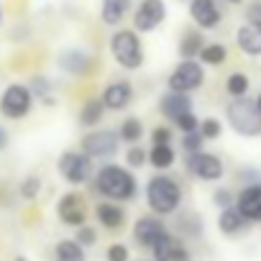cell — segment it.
Here are the masks:
<instances>
[{
  "mask_svg": "<svg viewBox=\"0 0 261 261\" xmlns=\"http://www.w3.org/2000/svg\"><path fill=\"white\" fill-rule=\"evenodd\" d=\"M225 59H228V49L223 44H215V41L213 44H202V49L197 54V62L202 67H220Z\"/></svg>",
  "mask_w": 261,
  "mask_h": 261,
  "instance_id": "cell-28",
  "label": "cell"
},
{
  "mask_svg": "<svg viewBox=\"0 0 261 261\" xmlns=\"http://www.w3.org/2000/svg\"><path fill=\"white\" fill-rule=\"evenodd\" d=\"M134 31L136 34H154L167 21V3L164 0H141L134 8Z\"/></svg>",
  "mask_w": 261,
  "mask_h": 261,
  "instance_id": "cell-10",
  "label": "cell"
},
{
  "mask_svg": "<svg viewBox=\"0 0 261 261\" xmlns=\"http://www.w3.org/2000/svg\"><path fill=\"white\" fill-rule=\"evenodd\" d=\"M92 182H95V190L113 202H128L139 195V179L134 169H128L123 164L105 162L100 169H95Z\"/></svg>",
  "mask_w": 261,
  "mask_h": 261,
  "instance_id": "cell-1",
  "label": "cell"
},
{
  "mask_svg": "<svg viewBox=\"0 0 261 261\" xmlns=\"http://www.w3.org/2000/svg\"><path fill=\"white\" fill-rule=\"evenodd\" d=\"M192 110V97L187 92H174V90H167L162 97H159V113L167 118V120H174L177 115Z\"/></svg>",
  "mask_w": 261,
  "mask_h": 261,
  "instance_id": "cell-19",
  "label": "cell"
},
{
  "mask_svg": "<svg viewBox=\"0 0 261 261\" xmlns=\"http://www.w3.org/2000/svg\"><path fill=\"white\" fill-rule=\"evenodd\" d=\"M151 253H154V261H190V251H187L185 243H182L179 238H174L169 230L154 241Z\"/></svg>",
  "mask_w": 261,
  "mask_h": 261,
  "instance_id": "cell-15",
  "label": "cell"
},
{
  "mask_svg": "<svg viewBox=\"0 0 261 261\" xmlns=\"http://www.w3.org/2000/svg\"><path fill=\"white\" fill-rule=\"evenodd\" d=\"M134 97H136V90H134V85H130L128 80H115V82L105 85V90L100 95L105 110H113V113L125 110L130 102H134Z\"/></svg>",
  "mask_w": 261,
  "mask_h": 261,
  "instance_id": "cell-13",
  "label": "cell"
},
{
  "mask_svg": "<svg viewBox=\"0 0 261 261\" xmlns=\"http://www.w3.org/2000/svg\"><path fill=\"white\" fill-rule=\"evenodd\" d=\"M187 11H190L192 23L202 31H213L223 21V11L218 8V0H187Z\"/></svg>",
  "mask_w": 261,
  "mask_h": 261,
  "instance_id": "cell-11",
  "label": "cell"
},
{
  "mask_svg": "<svg viewBox=\"0 0 261 261\" xmlns=\"http://www.w3.org/2000/svg\"><path fill=\"white\" fill-rule=\"evenodd\" d=\"M16 261H26V258H23V256H18V258H16Z\"/></svg>",
  "mask_w": 261,
  "mask_h": 261,
  "instance_id": "cell-46",
  "label": "cell"
},
{
  "mask_svg": "<svg viewBox=\"0 0 261 261\" xmlns=\"http://www.w3.org/2000/svg\"><path fill=\"white\" fill-rule=\"evenodd\" d=\"M128 248L123 246V243H113L110 248H108V261H128Z\"/></svg>",
  "mask_w": 261,
  "mask_h": 261,
  "instance_id": "cell-39",
  "label": "cell"
},
{
  "mask_svg": "<svg viewBox=\"0 0 261 261\" xmlns=\"http://www.w3.org/2000/svg\"><path fill=\"white\" fill-rule=\"evenodd\" d=\"M225 120L238 136H246V139L261 136V110L256 108L253 97H246V95L233 97L225 105Z\"/></svg>",
  "mask_w": 261,
  "mask_h": 261,
  "instance_id": "cell-4",
  "label": "cell"
},
{
  "mask_svg": "<svg viewBox=\"0 0 261 261\" xmlns=\"http://www.w3.org/2000/svg\"><path fill=\"white\" fill-rule=\"evenodd\" d=\"M205 139L200 130H187V134H182V151L185 154H195V151H202L205 149Z\"/></svg>",
  "mask_w": 261,
  "mask_h": 261,
  "instance_id": "cell-33",
  "label": "cell"
},
{
  "mask_svg": "<svg viewBox=\"0 0 261 261\" xmlns=\"http://www.w3.org/2000/svg\"><path fill=\"white\" fill-rule=\"evenodd\" d=\"M80 151L92 162H110L120 151V136L115 128H90L80 141Z\"/></svg>",
  "mask_w": 261,
  "mask_h": 261,
  "instance_id": "cell-5",
  "label": "cell"
},
{
  "mask_svg": "<svg viewBox=\"0 0 261 261\" xmlns=\"http://www.w3.org/2000/svg\"><path fill=\"white\" fill-rule=\"evenodd\" d=\"M253 100H256V108H258V110H261V92H258V95H256V97H253Z\"/></svg>",
  "mask_w": 261,
  "mask_h": 261,
  "instance_id": "cell-43",
  "label": "cell"
},
{
  "mask_svg": "<svg viewBox=\"0 0 261 261\" xmlns=\"http://www.w3.org/2000/svg\"><path fill=\"white\" fill-rule=\"evenodd\" d=\"M108 51L113 57V62L128 72H136L144 67L146 62V54H144V44H141V36L134 31V29H115L108 39Z\"/></svg>",
  "mask_w": 261,
  "mask_h": 261,
  "instance_id": "cell-2",
  "label": "cell"
},
{
  "mask_svg": "<svg viewBox=\"0 0 261 261\" xmlns=\"http://www.w3.org/2000/svg\"><path fill=\"white\" fill-rule=\"evenodd\" d=\"M172 123H174V128H179V130H182V134H187V130H197V125H200V118L195 115V110H187V113L177 115Z\"/></svg>",
  "mask_w": 261,
  "mask_h": 261,
  "instance_id": "cell-35",
  "label": "cell"
},
{
  "mask_svg": "<svg viewBox=\"0 0 261 261\" xmlns=\"http://www.w3.org/2000/svg\"><path fill=\"white\" fill-rule=\"evenodd\" d=\"M115 130H118V136H120V144H125V146L141 144V139H144V123H141V118H136V115L123 118Z\"/></svg>",
  "mask_w": 261,
  "mask_h": 261,
  "instance_id": "cell-26",
  "label": "cell"
},
{
  "mask_svg": "<svg viewBox=\"0 0 261 261\" xmlns=\"http://www.w3.org/2000/svg\"><path fill=\"white\" fill-rule=\"evenodd\" d=\"M57 67L64 74H69V77H85L92 69V57L85 49H80V46H69V49H62L59 51Z\"/></svg>",
  "mask_w": 261,
  "mask_h": 261,
  "instance_id": "cell-14",
  "label": "cell"
},
{
  "mask_svg": "<svg viewBox=\"0 0 261 261\" xmlns=\"http://www.w3.org/2000/svg\"><path fill=\"white\" fill-rule=\"evenodd\" d=\"M213 202H215L218 207H228V205L236 202V197H233V192H230L228 187H218V190L213 192Z\"/></svg>",
  "mask_w": 261,
  "mask_h": 261,
  "instance_id": "cell-38",
  "label": "cell"
},
{
  "mask_svg": "<svg viewBox=\"0 0 261 261\" xmlns=\"http://www.w3.org/2000/svg\"><path fill=\"white\" fill-rule=\"evenodd\" d=\"M146 164H151L156 172H167L177 164V151L172 144H151L146 151Z\"/></svg>",
  "mask_w": 261,
  "mask_h": 261,
  "instance_id": "cell-22",
  "label": "cell"
},
{
  "mask_svg": "<svg viewBox=\"0 0 261 261\" xmlns=\"http://www.w3.org/2000/svg\"><path fill=\"white\" fill-rule=\"evenodd\" d=\"M197 130L202 134V139H205V141H215V139H220V136H223V123H220L218 118H200Z\"/></svg>",
  "mask_w": 261,
  "mask_h": 261,
  "instance_id": "cell-32",
  "label": "cell"
},
{
  "mask_svg": "<svg viewBox=\"0 0 261 261\" xmlns=\"http://www.w3.org/2000/svg\"><path fill=\"white\" fill-rule=\"evenodd\" d=\"M179 3H187V0H179Z\"/></svg>",
  "mask_w": 261,
  "mask_h": 261,
  "instance_id": "cell-47",
  "label": "cell"
},
{
  "mask_svg": "<svg viewBox=\"0 0 261 261\" xmlns=\"http://www.w3.org/2000/svg\"><path fill=\"white\" fill-rule=\"evenodd\" d=\"M202 44H205V36H202L200 31H187V34L179 39V46H177L179 59H197Z\"/></svg>",
  "mask_w": 261,
  "mask_h": 261,
  "instance_id": "cell-27",
  "label": "cell"
},
{
  "mask_svg": "<svg viewBox=\"0 0 261 261\" xmlns=\"http://www.w3.org/2000/svg\"><path fill=\"white\" fill-rule=\"evenodd\" d=\"M174 141V128L167 123H159L151 128V144H172Z\"/></svg>",
  "mask_w": 261,
  "mask_h": 261,
  "instance_id": "cell-36",
  "label": "cell"
},
{
  "mask_svg": "<svg viewBox=\"0 0 261 261\" xmlns=\"http://www.w3.org/2000/svg\"><path fill=\"white\" fill-rule=\"evenodd\" d=\"M225 3H233V6H238V3H243V0H225Z\"/></svg>",
  "mask_w": 261,
  "mask_h": 261,
  "instance_id": "cell-44",
  "label": "cell"
},
{
  "mask_svg": "<svg viewBox=\"0 0 261 261\" xmlns=\"http://www.w3.org/2000/svg\"><path fill=\"white\" fill-rule=\"evenodd\" d=\"M8 146H11V134L6 125H0V151H6Z\"/></svg>",
  "mask_w": 261,
  "mask_h": 261,
  "instance_id": "cell-42",
  "label": "cell"
},
{
  "mask_svg": "<svg viewBox=\"0 0 261 261\" xmlns=\"http://www.w3.org/2000/svg\"><path fill=\"white\" fill-rule=\"evenodd\" d=\"M57 169H59V174L64 177L67 185L82 187V185H87V182L92 179V174H95V162H92L87 154H82V151L67 149V151L59 154Z\"/></svg>",
  "mask_w": 261,
  "mask_h": 261,
  "instance_id": "cell-6",
  "label": "cell"
},
{
  "mask_svg": "<svg viewBox=\"0 0 261 261\" xmlns=\"http://www.w3.org/2000/svg\"><path fill=\"white\" fill-rule=\"evenodd\" d=\"M164 233H167V225H164L162 218H156V215H144V218H139L136 225H134V238H136V243L144 246V248H151L154 241H156L159 236H164Z\"/></svg>",
  "mask_w": 261,
  "mask_h": 261,
  "instance_id": "cell-17",
  "label": "cell"
},
{
  "mask_svg": "<svg viewBox=\"0 0 261 261\" xmlns=\"http://www.w3.org/2000/svg\"><path fill=\"white\" fill-rule=\"evenodd\" d=\"M218 228L220 233L225 236H238L248 228V220L243 218V213L236 207V205H228V207H220V215H218Z\"/></svg>",
  "mask_w": 261,
  "mask_h": 261,
  "instance_id": "cell-21",
  "label": "cell"
},
{
  "mask_svg": "<svg viewBox=\"0 0 261 261\" xmlns=\"http://www.w3.org/2000/svg\"><path fill=\"white\" fill-rule=\"evenodd\" d=\"M95 218H97V223H100L102 228H108V230H118V228H123V223H125L123 207L115 205L113 200H110V202H97Z\"/></svg>",
  "mask_w": 261,
  "mask_h": 261,
  "instance_id": "cell-23",
  "label": "cell"
},
{
  "mask_svg": "<svg viewBox=\"0 0 261 261\" xmlns=\"http://www.w3.org/2000/svg\"><path fill=\"white\" fill-rule=\"evenodd\" d=\"M246 21H261V0L246 3Z\"/></svg>",
  "mask_w": 261,
  "mask_h": 261,
  "instance_id": "cell-40",
  "label": "cell"
},
{
  "mask_svg": "<svg viewBox=\"0 0 261 261\" xmlns=\"http://www.w3.org/2000/svg\"><path fill=\"white\" fill-rule=\"evenodd\" d=\"M205 85V67L197 59H179V64L169 72L167 77V87L174 92H187L192 95L195 90H200Z\"/></svg>",
  "mask_w": 261,
  "mask_h": 261,
  "instance_id": "cell-8",
  "label": "cell"
},
{
  "mask_svg": "<svg viewBox=\"0 0 261 261\" xmlns=\"http://www.w3.org/2000/svg\"><path fill=\"white\" fill-rule=\"evenodd\" d=\"M34 95L29 90V85L23 82H11L6 85V90L0 92V115L8 120H23L31 108H34Z\"/></svg>",
  "mask_w": 261,
  "mask_h": 261,
  "instance_id": "cell-7",
  "label": "cell"
},
{
  "mask_svg": "<svg viewBox=\"0 0 261 261\" xmlns=\"http://www.w3.org/2000/svg\"><path fill=\"white\" fill-rule=\"evenodd\" d=\"M233 205L243 213V218L248 223H261V185L258 182L243 185V190L238 192Z\"/></svg>",
  "mask_w": 261,
  "mask_h": 261,
  "instance_id": "cell-16",
  "label": "cell"
},
{
  "mask_svg": "<svg viewBox=\"0 0 261 261\" xmlns=\"http://www.w3.org/2000/svg\"><path fill=\"white\" fill-rule=\"evenodd\" d=\"M185 169L195 177V179H202V182H218L223 179L225 174V167H223V159L218 154H210V151H195V154H187L185 156Z\"/></svg>",
  "mask_w": 261,
  "mask_h": 261,
  "instance_id": "cell-9",
  "label": "cell"
},
{
  "mask_svg": "<svg viewBox=\"0 0 261 261\" xmlns=\"http://www.w3.org/2000/svg\"><path fill=\"white\" fill-rule=\"evenodd\" d=\"M238 179H241L243 185H253V182L258 179V172H256V169H241V172H238Z\"/></svg>",
  "mask_w": 261,
  "mask_h": 261,
  "instance_id": "cell-41",
  "label": "cell"
},
{
  "mask_svg": "<svg viewBox=\"0 0 261 261\" xmlns=\"http://www.w3.org/2000/svg\"><path fill=\"white\" fill-rule=\"evenodd\" d=\"M18 192H21V197H23V200H36V197H39V192H41V177L29 174V177L21 182Z\"/></svg>",
  "mask_w": 261,
  "mask_h": 261,
  "instance_id": "cell-34",
  "label": "cell"
},
{
  "mask_svg": "<svg viewBox=\"0 0 261 261\" xmlns=\"http://www.w3.org/2000/svg\"><path fill=\"white\" fill-rule=\"evenodd\" d=\"M130 8H134V0H102L100 21L110 29H118L125 21V16L130 13Z\"/></svg>",
  "mask_w": 261,
  "mask_h": 261,
  "instance_id": "cell-20",
  "label": "cell"
},
{
  "mask_svg": "<svg viewBox=\"0 0 261 261\" xmlns=\"http://www.w3.org/2000/svg\"><path fill=\"white\" fill-rule=\"evenodd\" d=\"M236 44L248 57H261V21H246L236 31Z\"/></svg>",
  "mask_w": 261,
  "mask_h": 261,
  "instance_id": "cell-18",
  "label": "cell"
},
{
  "mask_svg": "<svg viewBox=\"0 0 261 261\" xmlns=\"http://www.w3.org/2000/svg\"><path fill=\"white\" fill-rule=\"evenodd\" d=\"M54 261H85V246H80L74 238L59 241L54 248Z\"/></svg>",
  "mask_w": 261,
  "mask_h": 261,
  "instance_id": "cell-29",
  "label": "cell"
},
{
  "mask_svg": "<svg viewBox=\"0 0 261 261\" xmlns=\"http://www.w3.org/2000/svg\"><path fill=\"white\" fill-rule=\"evenodd\" d=\"M248 87H251V80H248L246 72H230V74L225 77V92H228L230 97H243V95H248Z\"/></svg>",
  "mask_w": 261,
  "mask_h": 261,
  "instance_id": "cell-30",
  "label": "cell"
},
{
  "mask_svg": "<svg viewBox=\"0 0 261 261\" xmlns=\"http://www.w3.org/2000/svg\"><path fill=\"white\" fill-rule=\"evenodd\" d=\"M57 215L64 225L69 228H80L85 220H87V205H85V197L80 192H67L59 197V205H57Z\"/></svg>",
  "mask_w": 261,
  "mask_h": 261,
  "instance_id": "cell-12",
  "label": "cell"
},
{
  "mask_svg": "<svg viewBox=\"0 0 261 261\" xmlns=\"http://www.w3.org/2000/svg\"><path fill=\"white\" fill-rule=\"evenodd\" d=\"M123 159H125V167L128 169H141V167H146V149L141 144H130L125 149Z\"/></svg>",
  "mask_w": 261,
  "mask_h": 261,
  "instance_id": "cell-31",
  "label": "cell"
},
{
  "mask_svg": "<svg viewBox=\"0 0 261 261\" xmlns=\"http://www.w3.org/2000/svg\"><path fill=\"white\" fill-rule=\"evenodd\" d=\"M102 118H105V105H102L100 97H90V100H85L82 108H80V115H77L80 125H85V128H97Z\"/></svg>",
  "mask_w": 261,
  "mask_h": 261,
  "instance_id": "cell-25",
  "label": "cell"
},
{
  "mask_svg": "<svg viewBox=\"0 0 261 261\" xmlns=\"http://www.w3.org/2000/svg\"><path fill=\"white\" fill-rule=\"evenodd\" d=\"M29 90H31L34 100H39V105H44V108H54L59 102L54 95V82L46 74H34L29 82Z\"/></svg>",
  "mask_w": 261,
  "mask_h": 261,
  "instance_id": "cell-24",
  "label": "cell"
},
{
  "mask_svg": "<svg viewBox=\"0 0 261 261\" xmlns=\"http://www.w3.org/2000/svg\"><path fill=\"white\" fill-rule=\"evenodd\" d=\"M80 246H95V241H97V233H95V228H90V225H80L77 228V238H74Z\"/></svg>",
  "mask_w": 261,
  "mask_h": 261,
  "instance_id": "cell-37",
  "label": "cell"
},
{
  "mask_svg": "<svg viewBox=\"0 0 261 261\" xmlns=\"http://www.w3.org/2000/svg\"><path fill=\"white\" fill-rule=\"evenodd\" d=\"M0 23H3V6H0Z\"/></svg>",
  "mask_w": 261,
  "mask_h": 261,
  "instance_id": "cell-45",
  "label": "cell"
},
{
  "mask_svg": "<svg viewBox=\"0 0 261 261\" xmlns=\"http://www.w3.org/2000/svg\"><path fill=\"white\" fill-rule=\"evenodd\" d=\"M144 192H146V205L156 215H172L182 205V187L169 174H162V172L154 174L146 182V190Z\"/></svg>",
  "mask_w": 261,
  "mask_h": 261,
  "instance_id": "cell-3",
  "label": "cell"
}]
</instances>
